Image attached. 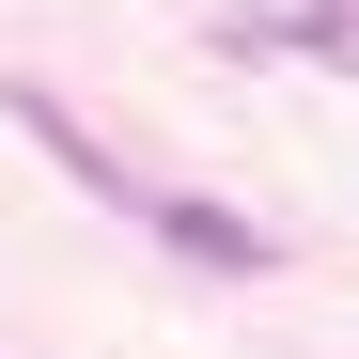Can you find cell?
<instances>
[{
    "label": "cell",
    "mask_w": 359,
    "mask_h": 359,
    "mask_svg": "<svg viewBox=\"0 0 359 359\" xmlns=\"http://www.w3.org/2000/svg\"><path fill=\"white\" fill-rule=\"evenodd\" d=\"M156 234H172L188 266H219V281H250V266H266V234L234 219V203H156Z\"/></svg>",
    "instance_id": "obj_1"
},
{
    "label": "cell",
    "mask_w": 359,
    "mask_h": 359,
    "mask_svg": "<svg viewBox=\"0 0 359 359\" xmlns=\"http://www.w3.org/2000/svg\"><path fill=\"white\" fill-rule=\"evenodd\" d=\"M266 32H281V47H328V63H359V16H344V0H266Z\"/></svg>",
    "instance_id": "obj_2"
}]
</instances>
